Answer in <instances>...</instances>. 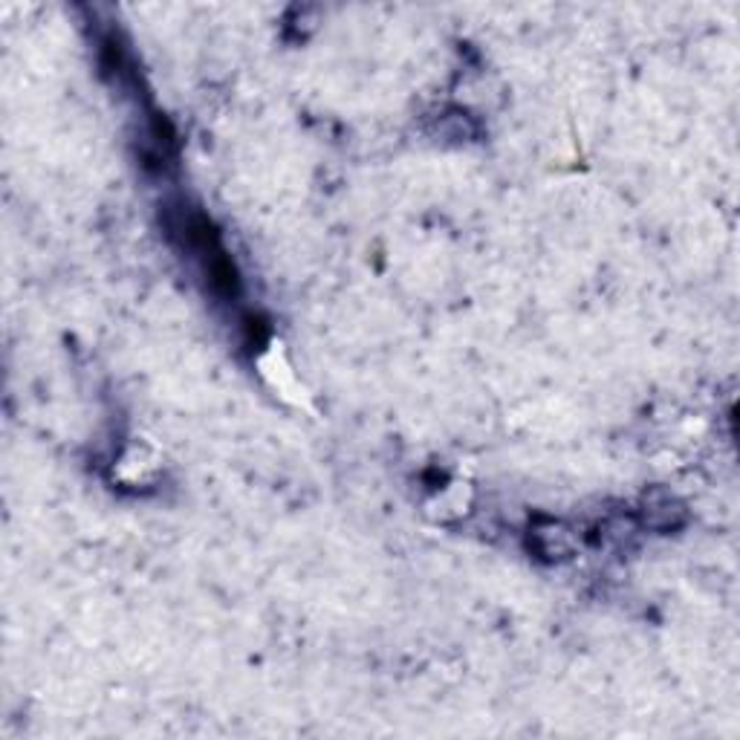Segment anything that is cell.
Returning <instances> with one entry per match:
<instances>
[{"mask_svg": "<svg viewBox=\"0 0 740 740\" xmlns=\"http://www.w3.org/2000/svg\"><path fill=\"white\" fill-rule=\"evenodd\" d=\"M642 524L648 529H659V533H668V529H677L685 521V506L677 501L671 492H648L642 498L640 510Z\"/></svg>", "mask_w": 740, "mask_h": 740, "instance_id": "cell-2", "label": "cell"}, {"mask_svg": "<svg viewBox=\"0 0 740 740\" xmlns=\"http://www.w3.org/2000/svg\"><path fill=\"white\" fill-rule=\"evenodd\" d=\"M529 541H533L535 552L547 561H564L578 550L576 533L568 524H561V521H541V524H535Z\"/></svg>", "mask_w": 740, "mask_h": 740, "instance_id": "cell-1", "label": "cell"}]
</instances>
